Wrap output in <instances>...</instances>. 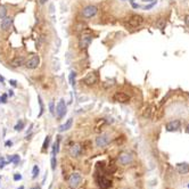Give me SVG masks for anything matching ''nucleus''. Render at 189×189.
I'll list each match as a JSON object with an SVG mask.
<instances>
[{
    "label": "nucleus",
    "mask_w": 189,
    "mask_h": 189,
    "mask_svg": "<svg viewBox=\"0 0 189 189\" xmlns=\"http://www.w3.org/2000/svg\"><path fill=\"white\" fill-rule=\"evenodd\" d=\"M187 94H188V98H189V92H187Z\"/></svg>",
    "instance_id": "42"
},
{
    "label": "nucleus",
    "mask_w": 189,
    "mask_h": 189,
    "mask_svg": "<svg viewBox=\"0 0 189 189\" xmlns=\"http://www.w3.org/2000/svg\"><path fill=\"white\" fill-rule=\"evenodd\" d=\"M18 189H24V187H23V186H21V187H19Z\"/></svg>",
    "instance_id": "40"
},
{
    "label": "nucleus",
    "mask_w": 189,
    "mask_h": 189,
    "mask_svg": "<svg viewBox=\"0 0 189 189\" xmlns=\"http://www.w3.org/2000/svg\"><path fill=\"white\" fill-rule=\"evenodd\" d=\"M72 127V119H69L64 124H62L59 127V132H64V131H67L69 129H71Z\"/></svg>",
    "instance_id": "16"
},
{
    "label": "nucleus",
    "mask_w": 189,
    "mask_h": 189,
    "mask_svg": "<svg viewBox=\"0 0 189 189\" xmlns=\"http://www.w3.org/2000/svg\"><path fill=\"white\" fill-rule=\"evenodd\" d=\"M97 80H98L97 74H96L94 72H90V73H88L87 77L83 79V82L86 83L87 86H92V84H94V83L97 82Z\"/></svg>",
    "instance_id": "7"
},
{
    "label": "nucleus",
    "mask_w": 189,
    "mask_h": 189,
    "mask_svg": "<svg viewBox=\"0 0 189 189\" xmlns=\"http://www.w3.org/2000/svg\"><path fill=\"white\" fill-rule=\"evenodd\" d=\"M180 121L179 120H174V121H171V122H169L168 124H166V130L169 131V132H172V131H177V130L180 129Z\"/></svg>",
    "instance_id": "10"
},
{
    "label": "nucleus",
    "mask_w": 189,
    "mask_h": 189,
    "mask_svg": "<svg viewBox=\"0 0 189 189\" xmlns=\"http://www.w3.org/2000/svg\"><path fill=\"white\" fill-rule=\"evenodd\" d=\"M0 102H1V103H4V104L7 103V94H2V96H1V98H0Z\"/></svg>",
    "instance_id": "29"
},
{
    "label": "nucleus",
    "mask_w": 189,
    "mask_h": 189,
    "mask_svg": "<svg viewBox=\"0 0 189 189\" xmlns=\"http://www.w3.org/2000/svg\"><path fill=\"white\" fill-rule=\"evenodd\" d=\"M56 164H57L56 157H55V156H52V170H55V169H56Z\"/></svg>",
    "instance_id": "27"
},
{
    "label": "nucleus",
    "mask_w": 189,
    "mask_h": 189,
    "mask_svg": "<svg viewBox=\"0 0 189 189\" xmlns=\"http://www.w3.org/2000/svg\"><path fill=\"white\" fill-rule=\"evenodd\" d=\"M49 110H50V113L52 115H55V107H54V102H50L49 103Z\"/></svg>",
    "instance_id": "28"
},
{
    "label": "nucleus",
    "mask_w": 189,
    "mask_h": 189,
    "mask_svg": "<svg viewBox=\"0 0 189 189\" xmlns=\"http://www.w3.org/2000/svg\"><path fill=\"white\" fill-rule=\"evenodd\" d=\"M59 141H60V139L58 138L57 141L54 144V148H52V155H54V156H56V154L59 152Z\"/></svg>",
    "instance_id": "19"
},
{
    "label": "nucleus",
    "mask_w": 189,
    "mask_h": 189,
    "mask_svg": "<svg viewBox=\"0 0 189 189\" xmlns=\"http://www.w3.org/2000/svg\"><path fill=\"white\" fill-rule=\"evenodd\" d=\"M13 24V18L10 17H4L1 21V29L4 31H9Z\"/></svg>",
    "instance_id": "11"
},
{
    "label": "nucleus",
    "mask_w": 189,
    "mask_h": 189,
    "mask_svg": "<svg viewBox=\"0 0 189 189\" xmlns=\"http://www.w3.org/2000/svg\"><path fill=\"white\" fill-rule=\"evenodd\" d=\"M81 181H82V178H81V175L79 174V173H73L71 177H69V187L72 189H77L79 186H80V183H81Z\"/></svg>",
    "instance_id": "3"
},
{
    "label": "nucleus",
    "mask_w": 189,
    "mask_h": 189,
    "mask_svg": "<svg viewBox=\"0 0 189 189\" xmlns=\"http://www.w3.org/2000/svg\"><path fill=\"white\" fill-rule=\"evenodd\" d=\"M13 145V142L10 141V140H8V141H6V146H11Z\"/></svg>",
    "instance_id": "33"
},
{
    "label": "nucleus",
    "mask_w": 189,
    "mask_h": 189,
    "mask_svg": "<svg viewBox=\"0 0 189 189\" xmlns=\"http://www.w3.org/2000/svg\"><path fill=\"white\" fill-rule=\"evenodd\" d=\"M0 81H1V82H4V77H1V75H0Z\"/></svg>",
    "instance_id": "37"
},
{
    "label": "nucleus",
    "mask_w": 189,
    "mask_h": 189,
    "mask_svg": "<svg viewBox=\"0 0 189 189\" xmlns=\"http://www.w3.org/2000/svg\"><path fill=\"white\" fill-rule=\"evenodd\" d=\"M0 103H1V102H0Z\"/></svg>",
    "instance_id": "43"
},
{
    "label": "nucleus",
    "mask_w": 189,
    "mask_h": 189,
    "mask_svg": "<svg viewBox=\"0 0 189 189\" xmlns=\"http://www.w3.org/2000/svg\"><path fill=\"white\" fill-rule=\"evenodd\" d=\"M6 15H7V9H6L5 6L0 5V18L6 17Z\"/></svg>",
    "instance_id": "20"
},
{
    "label": "nucleus",
    "mask_w": 189,
    "mask_h": 189,
    "mask_svg": "<svg viewBox=\"0 0 189 189\" xmlns=\"http://www.w3.org/2000/svg\"><path fill=\"white\" fill-rule=\"evenodd\" d=\"M144 1H147V2H148V1H152V0H144Z\"/></svg>",
    "instance_id": "41"
},
{
    "label": "nucleus",
    "mask_w": 189,
    "mask_h": 189,
    "mask_svg": "<svg viewBox=\"0 0 189 189\" xmlns=\"http://www.w3.org/2000/svg\"><path fill=\"white\" fill-rule=\"evenodd\" d=\"M31 189H41L40 187H33V188H31Z\"/></svg>",
    "instance_id": "38"
},
{
    "label": "nucleus",
    "mask_w": 189,
    "mask_h": 189,
    "mask_svg": "<svg viewBox=\"0 0 189 189\" xmlns=\"http://www.w3.org/2000/svg\"><path fill=\"white\" fill-rule=\"evenodd\" d=\"M6 164H8V161H5V158L1 157V158H0V169H4V166H5Z\"/></svg>",
    "instance_id": "26"
},
{
    "label": "nucleus",
    "mask_w": 189,
    "mask_h": 189,
    "mask_svg": "<svg viewBox=\"0 0 189 189\" xmlns=\"http://www.w3.org/2000/svg\"><path fill=\"white\" fill-rule=\"evenodd\" d=\"M22 179V175L19 174V173H15L14 174V180L15 181H18V180H21Z\"/></svg>",
    "instance_id": "30"
},
{
    "label": "nucleus",
    "mask_w": 189,
    "mask_h": 189,
    "mask_svg": "<svg viewBox=\"0 0 189 189\" xmlns=\"http://www.w3.org/2000/svg\"><path fill=\"white\" fill-rule=\"evenodd\" d=\"M69 154L72 155L73 157H77L79 155L81 154V147L79 146V145L72 146L71 147V149H69Z\"/></svg>",
    "instance_id": "15"
},
{
    "label": "nucleus",
    "mask_w": 189,
    "mask_h": 189,
    "mask_svg": "<svg viewBox=\"0 0 189 189\" xmlns=\"http://www.w3.org/2000/svg\"><path fill=\"white\" fill-rule=\"evenodd\" d=\"M9 83L13 87H17V82H16L15 80H9Z\"/></svg>",
    "instance_id": "31"
},
{
    "label": "nucleus",
    "mask_w": 189,
    "mask_h": 189,
    "mask_svg": "<svg viewBox=\"0 0 189 189\" xmlns=\"http://www.w3.org/2000/svg\"><path fill=\"white\" fill-rule=\"evenodd\" d=\"M8 92H9L8 94H9V96H10V97H11V96H13V94H14V92H13V90H9Z\"/></svg>",
    "instance_id": "36"
},
{
    "label": "nucleus",
    "mask_w": 189,
    "mask_h": 189,
    "mask_svg": "<svg viewBox=\"0 0 189 189\" xmlns=\"http://www.w3.org/2000/svg\"><path fill=\"white\" fill-rule=\"evenodd\" d=\"M39 63H40L39 57L34 55V56H32L30 59L26 62L25 66L27 67V69H37V67L39 66Z\"/></svg>",
    "instance_id": "8"
},
{
    "label": "nucleus",
    "mask_w": 189,
    "mask_h": 189,
    "mask_svg": "<svg viewBox=\"0 0 189 189\" xmlns=\"http://www.w3.org/2000/svg\"><path fill=\"white\" fill-rule=\"evenodd\" d=\"M119 161H120V163L122 165H127V164H129L132 161V156L129 153H122L120 155V157H119Z\"/></svg>",
    "instance_id": "12"
},
{
    "label": "nucleus",
    "mask_w": 189,
    "mask_h": 189,
    "mask_svg": "<svg viewBox=\"0 0 189 189\" xmlns=\"http://www.w3.org/2000/svg\"><path fill=\"white\" fill-rule=\"evenodd\" d=\"M39 171H40V170H39V166H38V165H34V166H33V170H32V178H33V179H35V178L38 177Z\"/></svg>",
    "instance_id": "25"
},
{
    "label": "nucleus",
    "mask_w": 189,
    "mask_h": 189,
    "mask_svg": "<svg viewBox=\"0 0 189 189\" xmlns=\"http://www.w3.org/2000/svg\"><path fill=\"white\" fill-rule=\"evenodd\" d=\"M92 41V35L90 34H82L81 38H80V41H79V44H80V48L84 49L87 48L90 43Z\"/></svg>",
    "instance_id": "6"
},
{
    "label": "nucleus",
    "mask_w": 189,
    "mask_h": 189,
    "mask_svg": "<svg viewBox=\"0 0 189 189\" xmlns=\"http://www.w3.org/2000/svg\"><path fill=\"white\" fill-rule=\"evenodd\" d=\"M186 131H187V132H188V133H189V125H188V127H187V129H186Z\"/></svg>",
    "instance_id": "39"
},
{
    "label": "nucleus",
    "mask_w": 189,
    "mask_h": 189,
    "mask_svg": "<svg viewBox=\"0 0 189 189\" xmlns=\"http://www.w3.org/2000/svg\"><path fill=\"white\" fill-rule=\"evenodd\" d=\"M97 11H98V8H97L96 6H94V5H89V6H87V7L83 8V10H82V15H83V17L84 18H91L97 14Z\"/></svg>",
    "instance_id": "2"
},
{
    "label": "nucleus",
    "mask_w": 189,
    "mask_h": 189,
    "mask_svg": "<svg viewBox=\"0 0 189 189\" xmlns=\"http://www.w3.org/2000/svg\"><path fill=\"white\" fill-rule=\"evenodd\" d=\"M177 170L180 174H187L189 172V165L187 163H180L177 165Z\"/></svg>",
    "instance_id": "14"
},
{
    "label": "nucleus",
    "mask_w": 189,
    "mask_h": 189,
    "mask_svg": "<svg viewBox=\"0 0 189 189\" xmlns=\"http://www.w3.org/2000/svg\"><path fill=\"white\" fill-rule=\"evenodd\" d=\"M186 24H187V25H189V16H187V17H186Z\"/></svg>",
    "instance_id": "35"
},
{
    "label": "nucleus",
    "mask_w": 189,
    "mask_h": 189,
    "mask_svg": "<svg viewBox=\"0 0 189 189\" xmlns=\"http://www.w3.org/2000/svg\"><path fill=\"white\" fill-rule=\"evenodd\" d=\"M65 114H66V104L64 102V99H60L56 107V115L58 119H63Z\"/></svg>",
    "instance_id": "4"
},
{
    "label": "nucleus",
    "mask_w": 189,
    "mask_h": 189,
    "mask_svg": "<svg viewBox=\"0 0 189 189\" xmlns=\"http://www.w3.org/2000/svg\"><path fill=\"white\" fill-rule=\"evenodd\" d=\"M8 163H14L15 165H17L19 163V156L18 155H13L8 157Z\"/></svg>",
    "instance_id": "18"
},
{
    "label": "nucleus",
    "mask_w": 189,
    "mask_h": 189,
    "mask_svg": "<svg viewBox=\"0 0 189 189\" xmlns=\"http://www.w3.org/2000/svg\"><path fill=\"white\" fill-rule=\"evenodd\" d=\"M130 2H131V5H132V7H133V8H138V7H139V6H138L137 4H135V2H133V1H132V0H131V1H130Z\"/></svg>",
    "instance_id": "32"
},
{
    "label": "nucleus",
    "mask_w": 189,
    "mask_h": 189,
    "mask_svg": "<svg viewBox=\"0 0 189 189\" xmlns=\"http://www.w3.org/2000/svg\"><path fill=\"white\" fill-rule=\"evenodd\" d=\"M188 187H189V186H188Z\"/></svg>",
    "instance_id": "44"
},
{
    "label": "nucleus",
    "mask_w": 189,
    "mask_h": 189,
    "mask_svg": "<svg viewBox=\"0 0 189 189\" xmlns=\"http://www.w3.org/2000/svg\"><path fill=\"white\" fill-rule=\"evenodd\" d=\"M49 142H50V136H47L46 139H44V141H43V145H42V149H47L48 146H49Z\"/></svg>",
    "instance_id": "23"
},
{
    "label": "nucleus",
    "mask_w": 189,
    "mask_h": 189,
    "mask_svg": "<svg viewBox=\"0 0 189 189\" xmlns=\"http://www.w3.org/2000/svg\"><path fill=\"white\" fill-rule=\"evenodd\" d=\"M108 142H110V138L107 135H102V136H99V137H97L96 139V145L98 147H105L108 145Z\"/></svg>",
    "instance_id": "9"
},
{
    "label": "nucleus",
    "mask_w": 189,
    "mask_h": 189,
    "mask_svg": "<svg viewBox=\"0 0 189 189\" xmlns=\"http://www.w3.org/2000/svg\"><path fill=\"white\" fill-rule=\"evenodd\" d=\"M166 25V21L164 18H160L157 22H156V27L160 29V30H163L164 27Z\"/></svg>",
    "instance_id": "17"
},
{
    "label": "nucleus",
    "mask_w": 189,
    "mask_h": 189,
    "mask_svg": "<svg viewBox=\"0 0 189 189\" xmlns=\"http://www.w3.org/2000/svg\"><path fill=\"white\" fill-rule=\"evenodd\" d=\"M14 129L16 130V131H22V130L24 129V122H23V121H19L17 124L15 125Z\"/></svg>",
    "instance_id": "24"
},
{
    "label": "nucleus",
    "mask_w": 189,
    "mask_h": 189,
    "mask_svg": "<svg viewBox=\"0 0 189 189\" xmlns=\"http://www.w3.org/2000/svg\"><path fill=\"white\" fill-rule=\"evenodd\" d=\"M113 99L114 102H117V103H128L130 100V96L127 94L125 92H115L114 96H113Z\"/></svg>",
    "instance_id": "5"
},
{
    "label": "nucleus",
    "mask_w": 189,
    "mask_h": 189,
    "mask_svg": "<svg viewBox=\"0 0 189 189\" xmlns=\"http://www.w3.org/2000/svg\"><path fill=\"white\" fill-rule=\"evenodd\" d=\"M144 23V17L138 15V14H135V15H131L128 21H127V25L130 26V27H139V26L142 25Z\"/></svg>",
    "instance_id": "1"
},
{
    "label": "nucleus",
    "mask_w": 189,
    "mask_h": 189,
    "mask_svg": "<svg viewBox=\"0 0 189 189\" xmlns=\"http://www.w3.org/2000/svg\"><path fill=\"white\" fill-rule=\"evenodd\" d=\"M47 1H48V0H40V4H41V5H44Z\"/></svg>",
    "instance_id": "34"
},
{
    "label": "nucleus",
    "mask_w": 189,
    "mask_h": 189,
    "mask_svg": "<svg viewBox=\"0 0 189 189\" xmlns=\"http://www.w3.org/2000/svg\"><path fill=\"white\" fill-rule=\"evenodd\" d=\"M22 65H24V57L23 56H18V57L11 60V66L13 67H21Z\"/></svg>",
    "instance_id": "13"
},
{
    "label": "nucleus",
    "mask_w": 189,
    "mask_h": 189,
    "mask_svg": "<svg viewBox=\"0 0 189 189\" xmlns=\"http://www.w3.org/2000/svg\"><path fill=\"white\" fill-rule=\"evenodd\" d=\"M38 100H39V105H40V113H39V116H41L43 111H44V107H43V103H42V98H41V96H38Z\"/></svg>",
    "instance_id": "21"
},
{
    "label": "nucleus",
    "mask_w": 189,
    "mask_h": 189,
    "mask_svg": "<svg viewBox=\"0 0 189 189\" xmlns=\"http://www.w3.org/2000/svg\"><path fill=\"white\" fill-rule=\"evenodd\" d=\"M75 72H71L69 73V83H71V86H74L75 84Z\"/></svg>",
    "instance_id": "22"
}]
</instances>
